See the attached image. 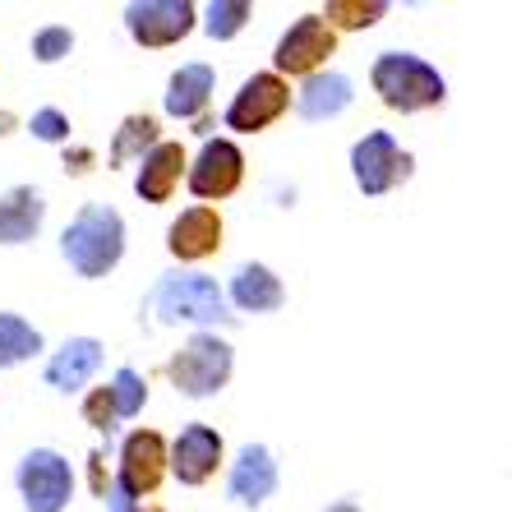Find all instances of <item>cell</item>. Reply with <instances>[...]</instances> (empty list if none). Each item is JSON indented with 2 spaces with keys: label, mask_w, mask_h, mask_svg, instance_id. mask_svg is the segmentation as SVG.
Wrapping results in <instances>:
<instances>
[{
  "label": "cell",
  "mask_w": 512,
  "mask_h": 512,
  "mask_svg": "<svg viewBox=\"0 0 512 512\" xmlns=\"http://www.w3.org/2000/svg\"><path fill=\"white\" fill-rule=\"evenodd\" d=\"M346 167H351V180L365 199H383V194L402 190L416 176V153L397 143L393 130H365L351 153H346Z\"/></svg>",
  "instance_id": "obj_5"
},
{
  "label": "cell",
  "mask_w": 512,
  "mask_h": 512,
  "mask_svg": "<svg viewBox=\"0 0 512 512\" xmlns=\"http://www.w3.org/2000/svg\"><path fill=\"white\" fill-rule=\"evenodd\" d=\"M291 107H296L291 79H282L273 70H254L250 79H240V88L231 93L227 107H222V130L231 139L236 134H263V130H273Z\"/></svg>",
  "instance_id": "obj_6"
},
{
  "label": "cell",
  "mask_w": 512,
  "mask_h": 512,
  "mask_svg": "<svg viewBox=\"0 0 512 512\" xmlns=\"http://www.w3.org/2000/svg\"><path fill=\"white\" fill-rule=\"evenodd\" d=\"M162 374L180 397L213 402L227 393L231 374H236V346L227 342V333H190L180 342V351H171Z\"/></svg>",
  "instance_id": "obj_4"
},
{
  "label": "cell",
  "mask_w": 512,
  "mask_h": 512,
  "mask_svg": "<svg viewBox=\"0 0 512 512\" xmlns=\"http://www.w3.org/2000/svg\"><path fill=\"white\" fill-rule=\"evenodd\" d=\"M319 14L328 19V28H333L337 37L370 33V28H379L383 19H388V0H328Z\"/></svg>",
  "instance_id": "obj_24"
},
{
  "label": "cell",
  "mask_w": 512,
  "mask_h": 512,
  "mask_svg": "<svg viewBox=\"0 0 512 512\" xmlns=\"http://www.w3.org/2000/svg\"><path fill=\"white\" fill-rule=\"evenodd\" d=\"M79 416H84V425L93 429V434H116L120 429V411H116V397H111V383H102V388H88L84 402H79Z\"/></svg>",
  "instance_id": "obj_27"
},
{
  "label": "cell",
  "mask_w": 512,
  "mask_h": 512,
  "mask_svg": "<svg viewBox=\"0 0 512 512\" xmlns=\"http://www.w3.org/2000/svg\"><path fill=\"white\" fill-rule=\"evenodd\" d=\"M74 485L79 480H74L70 457L60 448H47V443L28 448L14 466V489H19L24 512H65L74 499Z\"/></svg>",
  "instance_id": "obj_7"
},
{
  "label": "cell",
  "mask_w": 512,
  "mask_h": 512,
  "mask_svg": "<svg viewBox=\"0 0 512 512\" xmlns=\"http://www.w3.org/2000/svg\"><path fill=\"white\" fill-rule=\"evenodd\" d=\"M282 485V466H277V453L268 443H240L236 457L227 462V499L236 508H254L259 512L263 503L277 494Z\"/></svg>",
  "instance_id": "obj_15"
},
{
  "label": "cell",
  "mask_w": 512,
  "mask_h": 512,
  "mask_svg": "<svg viewBox=\"0 0 512 512\" xmlns=\"http://www.w3.org/2000/svg\"><path fill=\"white\" fill-rule=\"evenodd\" d=\"M227 245V222L213 203H190L171 217L167 227V254L176 259V268H199L213 254H222Z\"/></svg>",
  "instance_id": "obj_13"
},
{
  "label": "cell",
  "mask_w": 512,
  "mask_h": 512,
  "mask_svg": "<svg viewBox=\"0 0 512 512\" xmlns=\"http://www.w3.org/2000/svg\"><path fill=\"white\" fill-rule=\"evenodd\" d=\"M370 88L393 116H420L448 102V79L434 60L416 51H379L370 60Z\"/></svg>",
  "instance_id": "obj_3"
},
{
  "label": "cell",
  "mask_w": 512,
  "mask_h": 512,
  "mask_svg": "<svg viewBox=\"0 0 512 512\" xmlns=\"http://www.w3.org/2000/svg\"><path fill=\"white\" fill-rule=\"evenodd\" d=\"M190 130H194V134H199V139H203V143H208V139H213V130H217V116H213V111H208V116H199V120H194Z\"/></svg>",
  "instance_id": "obj_32"
},
{
  "label": "cell",
  "mask_w": 512,
  "mask_h": 512,
  "mask_svg": "<svg viewBox=\"0 0 512 512\" xmlns=\"http://www.w3.org/2000/svg\"><path fill=\"white\" fill-rule=\"evenodd\" d=\"M125 245H130V227H125L120 208L102 199L79 203L65 231H60V259L84 282H102V277L116 273L120 259H125Z\"/></svg>",
  "instance_id": "obj_2"
},
{
  "label": "cell",
  "mask_w": 512,
  "mask_h": 512,
  "mask_svg": "<svg viewBox=\"0 0 512 512\" xmlns=\"http://www.w3.org/2000/svg\"><path fill=\"white\" fill-rule=\"evenodd\" d=\"M250 19H254L250 0H208V5H199V33L208 42H217V47L236 42L250 28Z\"/></svg>",
  "instance_id": "obj_23"
},
{
  "label": "cell",
  "mask_w": 512,
  "mask_h": 512,
  "mask_svg": "<svg viewBox=\"0 0 512 512\" xmlns=\"http://www.w3.org/2000/svg\"><path fill=\"white\" fill-rule=\"evenodd\" d=\"M42 227H47V194L37 185L0 190V250H19L42 236Z\"/></svg>",
  "instance_id": "obj_20"
},
{
  "label": "cell",
  "mask_w": 512,
  "mask_h": 512,
  "mask_svg": "<svg viewBox=\"0 0 512 512\" xmlns=\"http://www.w3.org/2000/svg\"><path fill=\"white\" fill-rule=\"evenodd\" d=\"M47 356V337L37 323H28L24 314L0 310V370H19L28 360Z\"/></svg>",
  "instance_id": "obj_22"
},
{
  "label": "cell",
  "mask_w": 512,
  "mask_h": 512,
  "mask_svg": "<svg viewBox=\"0 0 512 512\" xmlns=\"http://www.w3.org/2000/svg\"><path fill=\"white\" fill-rule=\"evenodd\" d=\"M323 512H365V508H360V499H356V494H342V499H333V503H328V508H323Z\"/></svg>",
  "instance_id": "obj_33"
},
{
  "label": "cell",
  "mask_w": 512,
  "mask_h": 512,
  "mask_svg": "<svg viewBox=\"0 0 512 512\" xmlns=\"http://www.w3.org/2000/svg\"><path fill=\"white\" fill-rule=\"evenodd\" d=\"M120 24H125L134 47L167 51L180 47L190 33H199V5L194 0H130Z\"/></svg>",
  "instance_id": "obj_9"
},
{
  "label": "cell",
  "mask_w": 512,
  "mask_h": 512,
  "mask_svg": "<svg viewBox=\"0 0 512 512\" xmlns=\"http://www.w3.org/2000/svg\"><path fill=\"white\" fill-rule=\"evenodd\" d=\"M185 176H190V153H185V143L162 139L153 153L134 167V194H139L143 203L162 208V203L176 199V190H180V180Z\"/></svg>",
  "instance_id": "obj_18"
},
{
  "label": "cell",
  "mask_w": 512,
  "mask_h": 512,
  "mask_svg": "<svg viewBox=\"0 0 512 512\" xmlns=\"http://www.w3.org/2000/svg\"><path fill=\"white\" fill-rule=\"evenodd\" d=\"M167 476H171V443L162 439V429H153V425L130 429L116 448V480L139 503H148Z\"/></svg>",
  "instance_id": "obj_10"
},
{
  "label": "cell",
  "mask_w": 512,
  "mask_h": 512,
  "mask_svg": "<svg viewBox=\"0 0 512 512\" xmlns=\"http://www.w3.org/2000/svg\"><path fill=\"white\" fill-rule=\"evenodd\" d=\"M333 56H337V33L328 28V19H323L319 10H310V14H300V19H291V24L282 28L268 70L300 84V79L328 70V60Z\"/></svg>",
  "instance_id": "obj_8"
},
{
  "label": "cell",
  "mask_w": 512,
  "mask_h": 512,
  "mask_svg": "<svg viewBox=\"0 0 512 512\" xmlns=\"http://www.w3.org/2000/svg\"><path fill=\"white\" fill-rule=\"evenodd\" d=\"M111 397H116L120 420H139L143 406H148V379H143L134 365H120V370L111 374Z\"/></svg>",
  "instance_id": "obj_26"
},
{
  "label": "cell",
  "mask_w": 512,
  "mask_h": 512,
  "mask_svg": "<svg viewBox=\"0 0 512 512\" xmlns=\"http://www.w3.org/2000/svg\"><path fill=\"white\" fill-rule=\"evenodd\" d=\"M222 466H227V439H222V429L208 425V420L180 425V434L171 439V480H176L180 489L213 485Z\"/></svg>",
  "instance_id": "obj_12"
},
{
  "label": "cell",
  "mask_w": 512,
  "mask_h": 512,
  "mask_svg": "<svg viewBox=\"0 0 512 512\" xmlns=\"http://www.w3.org/2000/svg\"><path fill=\"white\" fill-rule=\"evenodd\" d=\"M134 512H167V508H162V503H139Z\"/></svg>",
  "instance_id": "obj_35"
},
{
  "label": "cell",
  "mask_w": 512,
  "mask_h": 512,
  "mask_svg": "<svg viewBox=\"0 0 512 512\" xmlns=\"http://www.w3.org/2000/svg\"><path fill=\"white\" fill-rule=\"evenodd\" d=\"M93 167H97V148H93V143H70V148H60V171H65L70 180L93 176Z\"/></svg>",
  "instance_id": "obj_30"
},
{
  "label": "cell",
  "mask_w": 512,
  "mask_h": 512,
  "mask_svg": "<svg viewBox=\"0 0 512 512\" xmlns=\"http://www.w3.org/2000/svg\"><path fill=\"white\" fill-rule=\"evenodd\" d=\"M157 143H162V116H153V111H130V116H120V125L111 130L107 171H120V167H130V162L139 167Z\"/></svg>",
  "instance_id": "obj_21"
},
{
  "label": "cell",
  "mask_w": 512,
  "mask_h": 512,
  "mask_svg": "<svg viewBox=\"0 0 512 512\" xmlns=\"http://www.w3.org/2000/svg\"><path fill=\"white\" fill-rule=\"evenodd\" d=\"M102 503H107V512H134V508H139V499H134V494H130L125 485H120V480L111 485V494H107Z\"/></svg>",
  "instance_id": "obj_31"
},
{
  "label": "cell",
  "mask_w": 512,
  "mask_h": 512,
  "mask_svg": "<svg viewBox=\"0 0 512 512\" xmlns=\"http://www.w3.org/2000/svg\"><path fill=\"white\" fill-rule=\"evenodd\" d=\"M356 107V79L346 70H319L310 79H300L296 84V116L305 125H328V120L346 116V111Z\"/></svg>",
  "instance_id": "obj_16"
},
{
  "label": "cell",
  "mask_w": 512,
  "mask_h": 512,
  "mask_svg": "<svg viewBox=\"0 0 512 512\" xmlns=\"http://www.w3.org/2000/svg\"><path fill=\"white\" fill-rule=\"evenodd\" d=\"M213 93H217V70L208 60H185L180 70H171L167 93H162V116L194 125L199 116L213 111Z\"/></svg>",
  "instance_id": "obj_17"
},
{
  "label": "cell",
  "mask_w": 512,
  "mask_h": 512,
  "mask_svg": "<svg viewBox=\"0 0 512 512\" xmlns=\"http://www.w3.org/2000/svg\"><path fill=\"white\" fill-rule=\"evenodd\" d=\"M245 148H240L231 134H213L208 143H199V153L190 157V176H185V190L199 203H222L245 185Z\"/></svg>",
  "instance_id": "obj_11"
},
{
  "label": "cell",
  "mask_w": 512,
  "mask_h": 512,
  "mask_svg": "<svg viewBox=\"0 0 512 512\" xmlns=\"http://www.w3.org/2000/svg\"><path fill=\"white\" fill-rule=\"evenodd\" d=\"M102 360H107V342L93 333H74L47 351V365H42V383H47L51 393L60 397H74V393H88V383L97 379L102 370Z\"/></svg>",
  "instance_id": "obj_14"
},
{
  "label": "cell",
  "mask_w": 512,
  "mask_h": 512,
  "mask_svg": "<svg viewBox=\"0 0 512 512\" xmlns=\"http://www.w3.org/2000/svg\"><path fill=\"white\" fill-rule=\"evenodd\" d=\"M74 47H79V37H74L70 24H42L28 37V56H33L37 65H60V60H70Z\"/></svg>",
  "instance_id": "obj_25"
},
{
  "label": "cell",
  "mask_w": 512,
  "mask_h": 512,
  "mask_svg": "<svg viewBox=\"0 0 512 512\" xmlns=\"http://www.w3.org/2000/svg\"><path fill=\"white\" fill-rule=\"evenodd\" d=\"M227 300L236 314H277L286 305V282L277 277V268H268L259 259H245L227 277Z\"/></svg>",
  "instance_id": "obj_19"
},
{
  "label": "cell",
  "mask_w": 512,
  "mask_h": 512,
  "mask_svg": "<svg viewBox=\"0 0 512 512\" xmlns=\"http://www.w3.org/2000/svg\"><path fill=\"white\" fill-rule=\"evenodd\" d=\"M143 328H190V333H222L236 328L240 314L231 310L227 286L199 268H171L162 273L139 305Z\"/></svg>",
  "instance_id": "obj_1"
},
{
  "label": "cell",
  "mask_w": 512,
  "mask_h": 512,
  "mask_svg": "<svg viewBox=\"0 0 512 512\" xmlns=\"http://www.w3.org/2000/svg\"><path fill=\"white\" fill-rule=\"evenodd\" d=\"M84 476H88V494H93V499H107L111 485H116V471L107 466V453H102V448H88Z\"/></svg>",
  "instance_id": "obj_29"
},
{
  "label": "cell",
  "mask_w": 512,
  "mask_h": 512,
  "mask_svg": "<svg viewBox=\"0 0 512 512\" xmlns=\"http://www.w3.org/2000/svg\"><path fill=\"white\" fill-rule=\"evenodd\" d=\"M19 125H24V120L14 116V111H5V107H0V139H10V134L19 130Z\"/></svg>",
  "instance_id": "obj_34"
},
{
  "label": "cell",
  "mask_w": 512,
  "mask_h": 512,
  "mask_svg": "<svg viewBox=\"0 0 512 512\" xmlns=\"http://www.w3.org/2000/svg\"><path fill=\"white\" fill-rule=\"evenodd\" d=\"M24 130L33 134L37 143H51V148H70L74 143V125L60 107H37L33 116L24 120Z\"/></svg>",
  "instance_id": "obj_28"
}]
</instances>
